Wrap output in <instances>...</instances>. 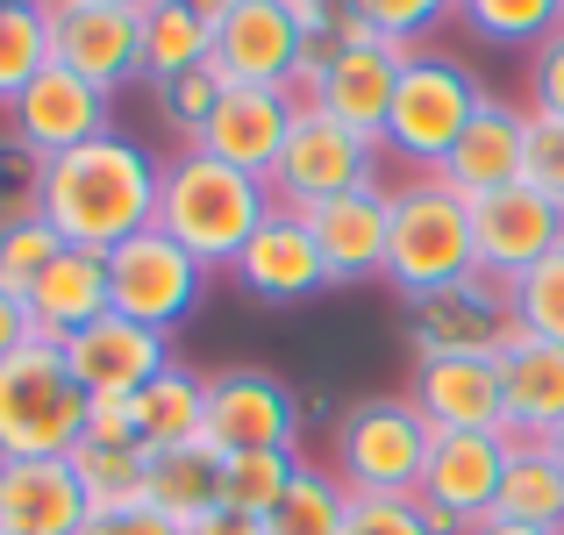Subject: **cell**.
<instances>
[{"instance_id":"3957f363","label":"cell","mask_w":564,"mask_h":535,"mask_svg":"<svg viewBox=\"0 0 564 535\" xmlns=\"http://www.w3.org/2000/svg\"><path fill=\"white\" fill-rule=\"evenodd\" d=\"M479 272V243H471V200H457L436 172L393 186V236H386V279L408 301Z\"/></svg>"},{"instance_id":"f907efd6","label":"cell","mask_w":564,"mask_h":535,"mask_svg":"<svg viewBox=\"0 0 564 535\" xmlns=\"http://www.w3.org/2000/svg\"><path fill=\"white\" fill-rule=\"evenodd\" d=\"M108 8H137V14H143V8H151V0H108Z\"/></svg>"},{"instance_id":"f1b7e54d","label":"cell","mask_w":564,"mask_h":535,"mask_svg":"<svg viewBox=\"0 0 564 535\" xmlns=\"http://www.w3.org/2000/svg\"><path fill=\"white\" fill-rule=\"evenodd\" d=\"M207 57H215V29H207L186 0H158V8H143V79H151V86L180 79V72L207 65Z\"/></svg>"},{"instance_id":"d6a6232c","label":"cell","mask_w":564,"mask_h":535,"mask_svg":"<svg viewBox=\"0 0 564 535\" xmlns=\"http://www.w3.org/2000/svg\"><path fill=\"white\" fill-rule=\"evenodd\" d=\"M293 471H301V457H293V450H243V457H221V507L272 522V507L286 500Z\"/></svg>"},{"instance_id":"8fae6325","label":"cell","mask_w":564,"mask_h":535,"mask_svg":"<svg viewBox=\"0 0 564 535\" xmlns=\"http://www.w3.org/2000/svg\"><path fill=\"white\" fill-rule=\"evenodd\" d=\"M471 243H479V272H494V279L514 286V279L536 272L551 250H564V207L543 186L514 178V186L471 200Z\"/></svg>"},{"instance_id":"603a6c76","label":"cell","mask_w":564,"mask_h":535,"mask_svg":"<svg viewBox=\"0 0 564 535\" xmlns=\"http://www.w3.org/2000/svg\"><path fill=\"white\" fill-rule=\"evenodd\" d=\"M286 129H293V100L279 86H229L215 100V114H207V129L193 137V151L264 178L279 165V151H286Z\"/></svg>"},{"instance_id":"4fadbf2b","label":"cell","mask_w":564,"mask_h":535,"mask_svg":"<svg viewBox=\"0 0 564 535\" xmlns=\"http://www.w3.org/2000/svg\"><path fill=\"white\" fill-rule=\"evenodd\" d=\"M414 51H429V43H336L329 65H322V100L315 108L329 114V122H344L350 137L379 143L386 151V114H393V86H400V65H408Z\"/></svg>"},{"instance_id":"e0dca14e","label":"cell","mask_w":564,"mask_h":535,"mask_svg":"<svg viewBox=\"0 0 564 535\" xmlns=\"http://www.w3.org/2000/svg\"><path fill=\"white\" fill-rule=\"evenodd\" d=\"M301 57H307V36L279 0H236L215 22V57L207 65L229 86H286Z\"/></svg>"},{"instance_id":"74e56055","label":"cell","mask_w":564,"mask_h":535,"mask_svg":"<svg viewBox=\"0 0 564 535\" xmlns=\"http://www.w3.org/2000/svg\"><path fill=\"white\" fill-rule=\"evenodd\" d=\"M372 36H393V43H422L436 36L443 22L457 14V0H344Z\"/></svg>"},{"instance_id":"ba28073f","label":"cell","mask_w":564,"mask_h":535,"mask_svg":"<svg viewBox=\"0 0 564 535\" xmlns=\"http://www.w3.org/2000/svg\"><path fill=\"white\" fill-rule=\"evenodd\" d=\"M108 301H115V315L172 336L193 307L207 301V264L151 221L143 236H129V243L108 258Z\"/></svg>"},{"instance_id":"7a4b0ae2","label":"cell","mask_w":564,"mask_h":535,"mask_svg":"<svg viewBox=\"0 0 564 535\" xmlns=\"http://www.w3.org/2000/svg\"><path fill=\"white\" fill-rule=\"evenodd\" d=\"M272 207L279 200L258 172H236V165H221V157L193 151V143L165 165V178H158V229H165L172 243H186L207 272H229V264L243 258V243L264 229Z\"/></svg>"},{"instance_id":"9c48e42d","label":"cell","mask_w":564,"mask_h":535,"mask_svg":"<svg viewBox=\"0 0 564 535\" xmlns=\"http://www.w3.org/2000/svg\"><path fill=\"white\" fill-rule=\"evenodd\" d=\"M514 336L529 329L514 315V286L494 272H471L414 301V350L422 357H500Z\"/></svg>"},{"instance_id":"ab89813d","label":"cell","mask_w":564,"mask_h":535,"mask_svg":"<svg viewBox=\"0 0 564 535\" xmlns=\"http://www.w3.org/2000/svg\"><path fill=\"white\" fill-rule=\"evenodd\" d=\"M529 186H543L564 207V114L529 108Z\"/></svg>"},{"instance_id":"6da1fadb","label":"cell","mask_w":564,"mask_h":535,"mask_svg":"<svg viewBox=\"0 0 564 535\" xmlns=\"http://www.w3.org/2000/svg\"><path fill=\"white\" fill-rule=\"evenodd\" d=\"M158 178H165V165L143 143L108 129V137L79 143L65 157H43L36 215L57 229V243L115 258L129 236H143L158 221Z\"/></svg>"},{"instance_id":"2e32d148","label":"cell","mask_w":564,"mask_h":535,"mask_svg":"<svg viewBox=\"0 0 564 535\" xmlns=\"http://www.w3.org/2000/svg\"><path fill=\"white\" fill-rule=\"evenodd\" d=\"M57 350H65V371L86 393H143L172 364V336L143 329V321L115 315V307L100 321H86V329H72Z\"/></svg>"},{"instance_id":"83f0119b","label":"cell","mask_w":564,"mask_h":535,"mask_svg":"<svg viewBox=\"0 0 564 535\" xmlns=\"http://www.w3.org/2000/svg\"><path fill=\"white\" fill-rule=\"evenodd\" d=\"M500 522H522L543 535H564V471L543 443H508V479H500Z\"/></svg>"},{"instance_id":"d6986e66","label":"cell","mask_w":564,"mask_h":535,"mask_svg":"<svg viewBox=\"0 0 564 535\" xmlns=\"http://www.w3.org/2000/svg\"><path fill=\"white\" fill-rule=\"evenodd\" d=\"M94 522L72 457H0V535H79Z\"/></svg>"},{"instance_id":"ac0fdd59","label":"cell","mask_w":564,"mask_h":535,"mask_svg":"<svg viewBox=\"0 0 564 535\" xmlns=\"http://www.w3.org/2000/svg\"><path fill=\"white\" fill-rule=\"evenodd\" d=\"M315 250L329 264V286H358V279H386V236H393V186H358L336 200L307 207Z\"/></svg>"},{"instance_id":"30bf717a","label":"cell","mask_w":564,"mask_h":535,"mask_svg":"<svg viewBox=\"0 0 564 535\" xmlns=\"http://www.w3.org/2000/svg\"><path fill=\"white\" fill-rule=\"evenodd\" d=\"M500 479H508V436L443 428V436L429 443V465H422V485H414V500L436 514L443 535H465V528L494 522Z\"/></svg>"},{"instance_id":"816d5d0a","label":"cell","mask_w":564,"mask_h":535,"mask_svg":"<svg viewBox=\"0 0 564 535\" xmlns=\"http://www.w3.org/2000/svg\"><path fill=\"white\" fill-rule=\"evenodd\" d=\"M0 8H36V0H0Z\"/></svg>"},{"instance_id":"5b68a950","label":"cell","mask_w":564,"mask_h":535,"mask_svg":"<svg viewBox=\"0 0 564 535\" xmlns=\"http://www.w3.org/2000/svg\"><path fill=\"white\" fill-rule=\"evenodd\" d=\"M479 108H486V86L471 79V65H457V57H443V51H414L408 65H400V86H393L386 151L422 165V172H436L443 157L457 151V137L479 122Z\"/></svg>"},{"instance_id":"7402d4cb","label":"cell","mask_w":564,"mask_h":535,"mask_svg":"<svg viewBox=\"0 0 564 535\" xmlns=\"http://www.w3.org/2000/svg\"><path fill=\"white\" fill-rule=\"evenodd\" d=\"M51 57L65 72H79L86 86H100V94H122L129 79H143V14L86 0L65 29H51Z\"/></svg>"},{"instance_id":"ee69618b","label":"cell","mask_w":564,"mask_h":535,"mask_svg":"<svg viewBox=\"0 0 564 535\" xmlns=\"http://www.w3.org/2000/svg\"><path fill=\"white\" fill-rule=\"evenodd\" d=\"M22 343H36V321H29V307H22V293H8L0 286V364H8Z\"/></svg>"},{"instance_id":"60d3db41","label":"cell","mask_w":564,"mask_h":535,"mask_svg":"<svg viewBox=\"0 0 564 535\" xmlns=\"http://www.w3.org/2000/svg\"><path fill=\"white\" fill-rule=\"evenodd\" d=\"M529 108H536V114H564V29L551 43L529 51Z\"/></svg>"},{"instance_id":"d590c367","label":"cell","mask_w":564,"mask_h":535,"mask_svg":"<svg viewBox=\"0 0 564 535\" xmlns=\"http://www.w3.org/2000/svg\"><path fill=\"white\" fill-rule=\"evenodd\" d=\"M514 315H522L529 336H543V343L564 350V250H551L536 272L514 279Z\"/></svg>"},{"instance_id":"bcb514c9","label":"cell","mask_w":564,"mask_h":535,"mask_svg":"<svg viewBox=\"0 0 564 535\" xmlns=\"http://www.w3.org/2000/svg\"><path fill=\"white\" fill-rule=\"evenodd\" d=\"M86 0H36V14H43V29H65L72 14H79Z\"/></svg>"},{"instance_id":"ffe728a7","label":"cell","mask_w":564,"mask_h":535,"mask_svg":"<svg viewBox=\"0 0 564 535\" xmlns=\"http://www.w3.org/2000/svg\"><path fill=\"white\" fill-rule=\"evenodd\" d=\"M408 400L422 422L436 428H471V436H500L508 428V400H500V357H414Z\"/></svg>"},{"instance_id":"f546056e","label":"cell","mask_w":564,"mask_h":535,"mask_svg":"<svg viewBox=\"0 0 564 535\" xmlns=\"http://www.w3.org/2000/svg\"><path fill=\"white\" fill-rule=\"evenodd\" d=\"M72 471H79L94 514L143 507V493H151V450H143V443H79V450H72Z\"/></svg>"},{"instance_id":"484cf974","label":"cell","mask_w":564,"mask_h":535,"mask_svg":"<svg viewBox=\"0 0 564 535\" xmlns=\"http://www.w3.org/2000/svg\"><path fill=\"white\" fill-rule=\"evenodd\" d=\"M200 428H207V379L172 357L137 393V443L143 450H180V443H200Z\"/></svg>"},{"instance_id":"4316f807","label":"cell","mask_w":564,"mask_h":535,"mask_svg":"<svg viewBox=\"0 0 564 535\" xmlns=\"http://www.w3.org/2000/svg\"><path fill=\"white\" fill-rule=\"evenodd\" d=\"M151 500L158 514H172L180 528H193L200 514L221 507V450L207 443H180V450H151Z\"/></svg>"},{"instance_id":"7dc6e473","label":"cell","mask_w":564,"mask_h":535,"mask_svg":"<svg viewBox=\"0 0 564 535\" xmlns=\"http://www.w3.org/2000/svg\"><path fill=\"white\" fill-rule=\"evenodd\" d=\"M465 535H543V528H522V522H500V514H494V522H479V528H465Z\"/></svg>"},{"instance_id":"7bdbcfd3","label":"cell","mask_w":564,"mask_h":535,"mask_svg":"<svg viewBox=\"0 0 564 535\" xmlns=\"http://www.w3.org/2000/svg\"><path fill=\"white\" fill-rule=\"evenodd\" d=\"M79 535H186V528L172 522V514H158L151 500H143V507H115V514H94V522H86Z\"/></svg>"},{"instance_id":"5bb4252c","label":"cell","mask_w":564,"mask_h":535,"mask_svg":"<svg viewBox=\"0 0 564 535\" xmlns=\"http://www.w3.org/2000/svg\"><path fill=\"white\" fill-rule=\"evenodd\" d=\"M8 122H14V143H29L36 157H65V151H79V143H94V137L115 129V94L86 86L79 72H65L51 57V65L29 79V94L8 108Z\"/></svg>"},{"instance_id":"f6af8a7d","label":"cell","mask_w":564,"mask_h":535,"mask_svg":"<svg viewBox=\"0 0 564 535\" xmlns=\"http://www.w3.org/2000/svg\"><path fill=\"white\" fill-rule=\"evenodd\" d=\"M186 535H272L258 522V514H236V507H215V514H200V522H193Z\"/></svg>"},{"instance_id":"52a82bcc","label":"cell","mask_w":564,"mask_h":535,"mask_svg":"<svg viewBox=\"0 0 564 535\" xmlns=\"http://www.w3.org/2000/svg\"><path fill=\"white\" fill-rule=\"evenodd\" d=\"M379 157H386L379 143L350 137L344 122H329L322 108H307V114H293L286 151H279V165L264 172V186H272V200L286 207V215H307L315 200L379 186Z\"/></svg>"},{"instance_id":"e575fe53","label":"cell","mask_w":564,"mask_h":535,"mask_svg":"<svg viewBox=\"0 0 564 535\" xmlns=\"http://www.w3.org/2000/svg\"><path fill=\"white\" fill-rule=\"evenodd\" d=\"M57 229L43 215H14V221H0V286L8 293H29L36 286V272L57 258Z\"/></svg>"},{"instance_id":"277c9868","label":"cell","mask_w":564,"mask_h":535,"mask_svg":"<svg viewBox=\"0 0 564 535\" xmlns=\"http://www.w3.org/2000/svg\"><path fill=\"white\" fill-rule=\"evenodd\" d=\"M86 443V385L57 343H22L0 364V457H72Z\"/></svg>"},{"instance_id":"681fc988","label":"cell","mask_w":564,"mask_h":535,"mask_svg":"<svg viewBox=\"0 0 564 535\" xmlns=\"http://www.w3.org/2000/svg\"><path fill=\"white\" fill-rule=\"evenodd\" d=\"M543 450H551V457H557V471H564V428H557V436H551V443H543Z\"/></svg>"},{"instance_id":"1f68e13d","label":"cell","mask_w":564,"mask_h":535,"mask_svg":"<svg viewBox=\"0 0 564 535\" xmlns=\"http://www.w3.org/2000/svg\"><path fill=\"white\" fill-rule=\"evenodd\" d=\"M344 507H350L344 479L322 471V465H301L293 485H286V500L272 507L264 528H272V535H344Z\"/></svg>"},{"instance_id":"8992f818","label":"cell","mask_w":564,"mask_h":535,"mask_svg":"<svg viewBox=\"0 0 564 535\" xmlns=\"http://www.w3.org/2000/svg\"><path fill=\"white\" fill-rule=\"evenodd\" d=\"M429 443H436V428L422 422L408 393L358 400L336 422V479H344V493H414Z\"/></svg>"},{"instance_id":"c3c4849f","label":"cell","mask_w":564,"mask_h":535,"mask_svg":"<svg viewBox=\"0 0 564 535\" xmlns=\"http://www.w3.org/2000/svg\"><path fill=\"white\" fill-rule=\"evenodd\" d=\"M186 8H193V14H200V22H207V29H215V22H221V14H229V8H236V0H186Z\"/></svg>"},{"instance_id":"836d02e7","label":"cell","mask_w":564,"mask_h":535,"mask_svg":"<svg viewBox=\"0 0 564 535\" xmlns=\"http://www.w3.org/2000/svg\"><path fill=\"white\" fill-rule=\"evenodd\" d=\"M51 65V29L36 8H0V108L29 94V79Z\"/></svg>"},{"instance_id":"8d00e7d4","label":"cell","mask_w":564,"mask_h":535,"mask_svg":"<svg viewBox=\"0 0 564 535\" xmlns=\"http://www.w3.org/2000/svg\"><path fill=\"white\" fill-rule=\"evenodd\" d=\"M344 535H443V528L414 493H350Z\"/></svg>"},{"instance_id":"d4e9b609","label":"cell","mask_w":564,"mask_h":535,"mask_svg":"<svg viewBox=\"0 0 564 535\" xmlns=\"http://www.w3.org/2000/svg\"><path fill=\"white\" fill-rule=\"evenodd\" d=\"M22 307H29V321H36V336L43 343H65L72 329H86V321H100L108 315V258L100 250H57L51 264L36 272V286L22 293Z\"/></svg>"},{"instance_id":"4dcf8cb0","label":"cell","mask_w":564,"mask_h":535,"mask_svg":"<svg viewBox=\"0 0 564 535\" xmlns=\"http://www.w3.org/2000/svg\"><path fill=\"white\" fill-rule=\"evenodd\" d=\"M457 22L500 51H536L564 29V0H457Z\"/></svg>"},{"instance_id":"9a60e30c","label":"cell","mask_w":564,"mask_h":535,"mask_svg":"<svg viewBox=\"0 0 564 535\" xmlns=\"http://www.w3.org/2000/svg\"><path fill=\"white\" fill-rule=\"evenodd\" d=\"M229 279L264 307H301V301H315V293H329V264H322V250H315V229H307L301 215H286V207L264 215V229L243 243V258L229 264Z\"/></svg>"},{"instance_id":"b9f144b4","label":"cell","mask_w":564,"mask_h":535,"mask_svg":"<svg viewBox=\"0 0 564 535\" xmlns=\"http://www.w3.org/2000/svg\"><path fill=\"white\" fill-rule=\"evenodd\" d=\"M86 443H137V393H86Z\"/></svg>"},{"instance_id":"7c38bea8","label":"cell","mask_w":564,"mask_h":535,"mask_svg":"<svg viewBox=\"0 0 564 535\" xmlns=\"http://www.w3.org/2000/svg\"><path fill=\"white\" fill-rule=\"evenodd\" d=\"M301 436V400H293L286 379L272 371H221L207 379V428L200 443L221 457H243V450H293Z\"/></svg>"},{"instance_id":"cb8c5ba5","label":"cell","mask_w":564,"mask_h":535,"mask_svg":"<svg viewBox=\"0 0 564 535\" xmlns=\"http://www.w3.org/2000/svg\"><path fill=\"white\" fill-rule=\"evenodd\" d=\"M500 400H508V443H551L564 428V350L543 336H514L500 350Z\"/></svg>"},{"instance_id":"f35d334b","label":"cell","mask_w":564,"mask_h":535,"mask_svg":"<svg viewBox=\"0 0 564 535\" xmlns=\"http://www.w3.org/2000/svg\"><path fill=\"white\" fill-rule=\"evenodd\" d=\"M221 94H229V79H221L215 65H193V72H180V79L158 86V114H165V122L193 143V137L207 129V114H215V100H221Z\"/></svg>"},{"instance_id":"44dd1931","label":"cell","mask_w":564,"mask_h":535,"mask_svg":"<svg viewBox=\"0 0 564 535\" xmlns=\"http://www.w3.org/2000/svg\"><path fill=\"white\" fill-rule=\"evenodd\" d=\"M436 178L457 200H486V193L529 178V100H486L479 122L457 137V151L436 165Z\"/></svg>"}]
</instances>
